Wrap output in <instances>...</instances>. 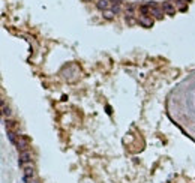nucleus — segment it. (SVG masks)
I'll return each mask as SVG.
<instances>
[{"label": "nucleus", "instance_id": "f257e3e1", "mask_svg": "<svg viewBox=\"0 0 195 183\" xmlns=\"http://www.w3.org/2000/svg\"><path fill=\"white\" fill-rule=\"evenodd\" d=\"M29 138L26 137V135H18V140H17V149L18 152H26V150H29Z\"/></svg>", "mask_w": 195, "mask_h": 183}, {"label": "nucleus", "instance_id": "f03ea898", "mask_svg": "<svg viewBox=\"0 0 195 183\" xmlns=\"http://www.w3.org/2000/svg\"><path fill=\"white\" fill-rule=\"evenodd\" d=\"M32 161V153L29 150H26V152H20V159H18V162H20V165H26V164H29V162Z\"/></svg>", "mask_w": 195, "mask_h": 183}, {"label": "nucleus", "instance_id": "7ed1b4c3", "mask_svg": "<svg viewBox=\"0 0 195 183\" xmlns=\"http://www.w3.org/2000/svg\"><path fill=\"white\" fill-rule=\"evenodd\" d=\"M33 176H35L33 167H26V168H24V182L30 183L32 180H33Z\"/></svg>", "mask_w": 195, "mask_h": 183}, {"label": "nucleus", "instance_id": "20e7f679", "mask_svg": "<svg viewBox=\"0 0 195 183\" xmlns=\"http://www.w3.org/2000/svg\"><path fill=\"white\" fill-rule=\"evenodd\" d=\"M164 12L167 15H174L176 14V5H173L171 2H164Z\"/></svg>", "mask_w": 195, "mask_h": 183}, {"label": "nucleus", "instance_id": "39448f33", "mask_svg": "<svg viewBox=\"0 0 195 183\" xmlns=\"http://www.w3.org/2000/svg\"><path fill=\"white\" fill-rule=\"evenodd\" d=\"M138 23L143 26V27H152L153 26V20L152 18H149V17H146V15H143V17H140V20H138Z\"/></svg>", "mask_w": 195, "mask_h": 183}, {"label": "nucleus", "instance_id": "423d86ee", "mask_svg": "<svg viewBox=\"0 0 195 183\" xmlns=\"http://www.w3.org/2000/svg\"><path fill=\"white\" fill-rule=\"evenodd\" d=\"M164 9H159V8H156V6H152V11H150V15H153L155 18L158 20H161L162 18V15H164Z\"/></svg>", "mask_w": 195, "mask_h": 183}, {"label": "nucleus", "instance_id": "0eeeda50", "mask_svg": "<svg viewBox=\"0 0 195 183\" xmlns=\"http://www.w3.org/2000/svg\"><path fill=\"white\" fill-rule=\"evenodd\" d=\"M96 8L99 9V11H107L108 9V0H98L96 2Z\"/></svg>", "mask_w": 195, "mask_h": 183}, {"label": "nucleus", "instance_id": "6e6552de", "mask_svg": "<svg viewBox=\"0 0 195 183\" xmlns=\"http://www.w3.org/2000/svg\"><path fill=\"white\" fill-rule=\"evenodd\" d=\"M6 128H8V131L15 132V131H17V122H14V120H6Z\"/></svg>", "mask_w": 195, "mask_h": 183}, {"label": "nucleus", "instance_id": "1a4fd4ad", "mask_svg": "<svg viewBox=\"0 0 195 183\" xmlns=\"http://www.w3.org/2000/svg\"><path fill=\"white\" fill-rule=\"evenodd\" d=\"M150 11H152V6H150V5H143V6H140V12L143 14V15H146V17L150 14Z\"/></svg>", "mask_w": 195, "mask_h": 183}, {"label": "nucleus", "instance_id": "9d476101", "mask_svg": "<svg viewBox=\"0 0 195 183\" xmlns=\"http://www.w3.org/2000/svg\"><path fill=\"white\" fill-rule=\"evenodd\" d=\"M8 138H9V141L12 144H17V140H18V135L15 134V132H12V131H8Z\"/></svg>", "mask_w": 195, "mask_h": 183}, {"label": "nucleus", "instance_id": "9b49d317", "mask_svg": "<svg viewBox=\"0 0 195 183\" xmlns=\"http://www.w3.org/2000/svg\"><path fill=\"white\" fill-rule=\"evenodd\" d=\"M186 3H188V0H177V2H176V6H179L180 11L185 12V11H186Z\"/></svg>", "mask_w": 195, "mask_h": 183}, {"label": "nucleus", "instance_id": "f8f14e48", "mask_svg": "<svg viewBox=\"0 0 195 183\" xmlns=\"http://www.w3.org/2000/svg\"><path fill=\"white\" fill-rule=\"evenodd\" d=\"M2 114L5 117H9L11 116V108L5 105V101H2Z\"/></svg>", "mask_w": 195, "mask_h": 183}, {"label": "nucleus", "instance_id": "ddd939ff", "mask_svg": "<svg viewBox=\"0 0 195 183\" xmlns=\"http://www.w3.org/2000/svg\"><path fill=\"white\" fill-rule=\"evenodd\" d=\"M114 15H116V12L111 11V9H107V11H104V18H105V20H113Z\"/></svg>", "mask_w": 195, "mask_h": 183}, {"label": "nucleus", "instance_id": "4468645a", "mask_svg": "<svg viewBox=\"0 0 195 183\" xmlns=\"http://www.w3.org/2000/svg\"><path fill=\"white\" fill-rule=\"evenodd\" d=\"M107 113H108V114L113 113V111H111V107H110V105H107Z\"/></svg>", "mask_w": 195, "mask_h": 183}, {"label": "nucleus", "instance_id": "2eb2a0df", "mask_svg": "<svg viewBox=\"0 0 195 183\" xmlns=\"http://www.w3.org/2000/svg\"><path fill=\"white\" fill-rule=\"evenodd\" d=\"M30 183H38V182H36V180H35V179H33V180H32V182H30Z\"/></svg>", "mask_w": 195, "mask_h": 183}]
</instances>
